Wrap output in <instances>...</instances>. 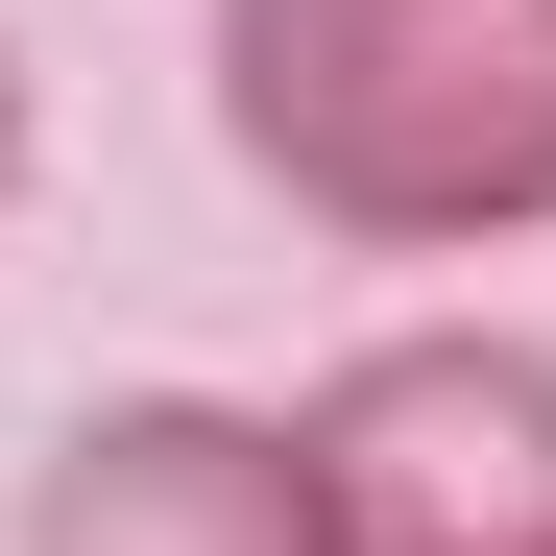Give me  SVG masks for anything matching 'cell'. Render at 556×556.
Segmentation results:
<instances>
[{"label":"cell","instance_id":"1","mask_svg":"<svg viewBox=\"0 0 556 556\" xmlns=\"http://www.w3.org/2000/svg\"><path fill=\"white\" fill-rule=\"evenodd\" d=\"M194 98L363 266L556 242V0H194Z\"/></svg>","mask_w":556,"mask_h":556},{"label":"cell","instance_id":"2","mask_svg":"<svg viewBox=\"0 0 556 556\" xmlns=\"http://www.w3.org/2000/svg\"><path fill=\"white\" fill-rule=\"evenodd\" d=\"M291 484H315V556H556V339L412 315V339L315 363Z\"/></svg>","mask_w":556,"mask_h":556},{"label":"cell","instance_id":"3","mask_svg":"<svg viewBox=\"0 0 556 556\" xmlns=\"http://www.w3.org/2000/svg\"><path fill=\"white\" fill-rule=\"evenodd\" d=\"M0 556H315V484H291V412H218V388H98Z\"/></svg>","mask_w":556,"mask_h":556},{"label":"cell","instance_id":"4","mask_svg":"<svg viewBox=\"0 0 556 556\" xmlns=\"http://www.w3.org/2000/svg\"><path fill=\"white\" fill-rule=\"evenodd\" d=\"M0 194H25V49H0Z\"/></svg>","mask_w":556,"mask_h":556}]
</instances>
